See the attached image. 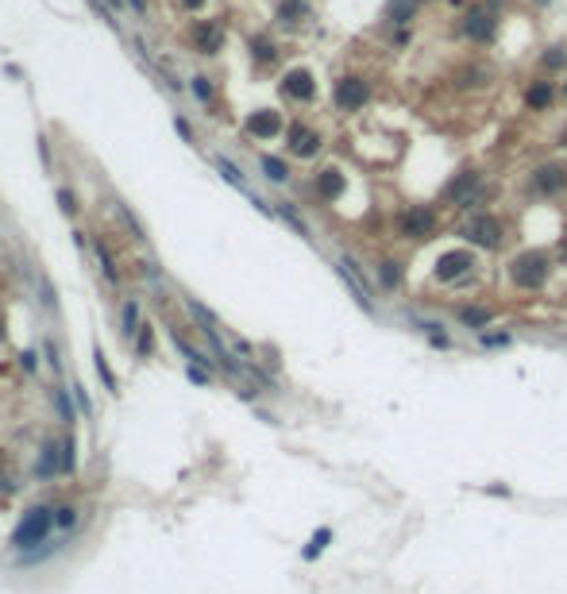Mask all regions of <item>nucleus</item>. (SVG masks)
Segmentation results:
<instances>
[{"instance_id": "nucleus-38", "label": "nucleus", "mask_w": 567, "mask_h": 594, "mask_svg": "<svg viewBox=\"0 0 567 594\" xmlns=\"http://www.w3.org/2000/svg\"><path fill=\"white\" fill-rule=\"evenodd\" d=\"M483 343H490V347H498V343H502V347H506L509 336H506V332H502V336H498V332H490V336H483Z\"/></svg>"}, {"instance_id": "nucleus-8", "label": "nucleus", "mask_w": 567, "mask_h": 594, "mask_svg": "<svg viewBox=\"0 0 567 594\" xmlns=\"http://www.w3.org/2000/svg\"><path fill=\"white\" fill-rule=\"evenodd\" d=\"M463 35H467L471 42H494V35H498V12H494L490 4L467 8V16H463Z\"/></svg>"}, {"instance_id": "nucleus-21", "label": "nucleus", "mask_w": 567, "mask_h": 594, "mask_svg": "<svg viewBox=\"0 0 567 594\" xmlns=\"http://www.w3.org/2000/svg\"><path fill=\"white\" fill-rule=\"evenodd\" d=\"M259 166H263V174H267V182H278V185L290 182V166H286V159H278V155H263Z\"/></svg>"}, {"instance_id": "nucleus-4", "label": "nucleus", "mask_w": 567, "mask_h": 594, "mask_svg": "<svg viewBox=\"0 0 567 594\" xmlns=\"http://www.w3.org/2000/svg\"><path fill=\"white\" fill-rule=\"evenodd\" d=\"M50 525H54V510H47V506H35L31 513H24V521H20L12 544H16V548H35V544L47 540Z\"/></svg>"}, {"instance_id": "nucleus-16", "label": "nucleus", "mask_w": 567, "mask_h": 594, "mask_svg": "<svg viewBox=\"0 0 567 594\" xmlns=\"http://www.w3.org/2000/svg\"><path fill=\"white\" fill-rule=\"evenodd\" d=\"M552 101H556V89H552V81H544V77H536V81H529L525 89V104L533 112H544L552 109Z\"/></svg>"}, {"instance_id": "nucleus-37", "label": "nucleus", "mask_w": 567, "mask_h": 594, "mask_svg": "<svg viewBox=\"0 0 567 594\" xmlns=\"http://www.w3.org/2000/svg\"><path fill=\"white\" fill-rule=\"evenodd\" d=\"M189 378H193L197 386H209V375H205V370H201L197 363H189Z\"/></svg>"}, {"instance_id": "nucleus-47", "label": "nucleus", "mask_w": 567, "mask_h": 594, "mask_svg": "<svg viewBox=\"0 0 567 594\" xmlns=\"http://www.w3.org/2000/svg\"><path fill=\"white\" fill-rule=\"evenodd\" d=\"M417 4H421V0H417Z\"/></svg>"}, {"instance_id": "nucleus-26", "label": "nucleus", "mask_w": 567, "mask_h": 594, "mask_svg": "<svg viewBox=\"0 0 567 594\" xmlns=\"http://www.w3.org/2000/svg\"><path fill=\"white\" fill-rule=\"evenodd\" d=\"M274 212H278V217H282V220H286V224H290V228H293V232H297V235H305V240H309V224H305V220H301V212L293 209V205H286V201H282V205H278Z\"/></svg>"}, {"instance_id": "nucleus-17", "label": "nucleus", "mask_w": 567, "mask_h": 594, "mask_svg": "<svg viewBox=\"0 0 567 594\" xmlns=\"http://www.w3.org/2000/svg\"><path fill=\"white\" fill-rule=\"evenodd\" d=\"M413 16H417V0H390V4H386V19H390L394 27H409Z\"/></svg>"}, {"instance_id": "nucleus-23", "label": "nucleus", "mask_w": 567, "mask_h": 594, "mask_svg": "<svg viewBox=\"0 0 567 594\" xmlns=\"http://www.w3.org/2000/svg\"><path fill=\"white\" fill-rule=\"evenodd\" d=\"M378 286H382V290H398V286H401V263L398 259H382V263H378Z\"/></svg>"}, {"instance_id": "nucleus-36", "label": "nucleus", "mask_w": 567, "mask_h": 594, "mask_svg": "<svg viewBox=\"0 0 567 594\" xmlns=\"http://www.w3.org/2000/svg\"><path fill=\"white\" fill-rule=\"evenodd\" d=\"M54 398H59V409H62V421H74V409H70V402H66V390H54Z\"/></svg>"}, {"instance_id": "nucleus-33", "label": "nucleus", "mask_w": 567, "mask_h": 594, "mask_svg": "<svg viewBox=\"0 0 567 594\" xmlns=\"http://www.w3.org/2000/svg\"><path fill=\"white\" fill-rule=\"evenodd\" d=\"M62 471H74V436L62 440Z\"/></svg>"}, {"instance_id": "nucleus-27", "label": "nucleus", "mask_w": 567, "mask_h": 594, "mask_svg": "<svg viewBox=\"0 0 567 594\" xmlns=\"http://www.w3.org/2000/svg\"><path fill=\"white\" fill-rule=\"evenodd\" d=\"M93 255H97V263H100V274L109 278V282H120V270L112 267V255H109V247H104V243H93Z\"/></svg>"}, {"instance_id": "nucleus-6", "label": "nucleus", "mask_w": 567, "mask_h": 594, "mask_svg": "<svg viewBox=\"0 0 567 594\" xmlns=\"http://www.w3.org/2000/svg\"><path fill=\"white\" fill-rule=\"evenodd\" d=\"M336 274H340V282L348 286V293L351 297H355V305L363 313H375V297H371V282L367 278H363V270L355 267V259H348V255H343V259H336Z\"/></svg>"}, {"instance_id": "nucleus-30", "label": "nucleus", "mask_w": 567, "mask_h": 594, "mask_svg": "<svg viewBox=\"0 0 567 594\" xmlns=\"http://www.w3.org/2000/svg\"><path fill=\"white\" fill-rule=\"evenodd\" d=\"M193 97H197L201 104H209V101H212V81H209L205 74H197V77H193Z\"/></svg>"}, {"instance_id": "nucleus-28", "label": "nucleus", "mask_w": 567, "mask_h": 594, "mask_svg": "<svg viewBox=\"0 0 567 594\" xmlns=\"http://www.w3.org/2000/svg\"><path fill=\"white\" fill-rule=\"evenodd\" d=\"M328 540H332V529H317V533H313V540L305 544V552H301V556H305V560H317V556L328 548Z\"/></svg>"}, {"instance_id": "nucleus-3", "label": "nucleus", "mask_w": 567, "mask_h": 594, "mask_svg": "<svg viewBox=\"0 0 567 594\" xmlns=\"http://www.w3.org/2000/svg\"><path fill=\"white\" fill-rule=\"evenodd\" d=\"M463 240H467L471 247H483V251H498L502 240H506V224H502L498 217H490V212H475V217H467V224H463Z\"/></svg>"}, {"instance_id": "nucleus-42", "label": "nucleus", "mask_w": 567, "mask_h": 594, "mask_svg": "<svg viewBox=\"0 0 567 594\" xmlns=\"http://www.w3.org/2000/svg\"><path fill=\"white\" fill-rule=\"evenodd\" d=\"M20 363H24V370H35V355H31V352L20 355Z\"/></svg>"}, {"instance_id": "nucleus-22", "label": "nucleus", "mask_w": 567, "mask_h": 594, "mask_svg": "<svg viewBox=\"0 0 567 594\" xmlns=\"http://www.w3.org/2000/svg\"><path fill=\"white\" fill-rule=\"evenodd\" d=\"M301 19H309V4L305 0H282L278 4V24H301Z\"/></svg>"}, {"instance_id": "nucleus-7", "label": "nucleus", "mask_w": 567, "mask_h": 594, "mask_svg": "<svg viewBox=\"0 0 567 594\" xmlns=\"http://www.w3.org/2000/svg\"><path fill=\"white\" fill-rule=\"evenodd\" d=\"M471 270H475V251H467V247H451V251H444L440 259H436L433 278L436 282H459V278H467Z\"/></svg>"}, {"instance_id": "nucleus-14", "label": "nucleus", "mask_w": 567, "mask_h": 594, "mask_svg": "<svg viewBox=\"0 0 567 594\" xmlns=\"http://www.w3.org/2000/svg\"><path fill=\"white\" fill-rule=\"evenodd\" d=\"M247 135H255V139H274V135H282L286 132V124H282V112H274V109H259V112H251L247 116Z\"/></svg>"}, {"instance_id": "nucleus-13", "label": "nucleus", "mask_w": 567, "mask_h": 594, "mask_svg": "<svg viewBox=\"0 0 567 594\" xmlns=\"http://www.w3.org/2000/svg\"><path fill=\"white\" fill-rule=\"evenodd\" d=\"M189 42L197 54H217L220 47H224V27H220V19H197V24L189 27Z\"/></svg>"}, {"instance_id": "nucleus-2", "label": "nucleus", "mask_w": 567, "mask_h": 594, "mask_svg": "<svg viewBox=\"0 0 567 594\" xmlns=\"http://www.w3.org/2000/svg\"><path fill=\"white\" fill-rule=\"evenodd\" d=\"M440 232V217H436L428 205H409V209L398 212V235L413 243H425Z\"/></svg>"}, {"instance_id": "nucleus-32", "label": "nucleus", "mask_w": 567, "mask_h": 594, "mask_svg": "<svg viewBox=\"0 0 567 594\" xmlns=\"http://www.w3.org/2000/svg\"><path fill=\"white\" fill-rule=\"evenodd\" d=\"M74 521H77L74 506H59V510H54V525H59V529H74Z\"/></svg>"}, {"instance_id": "nucleus-44", "label": "nucleus", "mask_w": 567, "mask_h": 594, "mask_svg": "<svg viewBox=\"0 0 567 594\" xmlns=\"http://www.w3.org/2000/svg\"><path fill=\"white\" fill-rule=\"evenodd\" d=\"M559 147H567V127H564V132H559Z\"/></svg>"}, {"instance_id": "nucleus-1", "label": "nucleus", "mask_w": 567, "mask_h": 594, "mask_svg": "<svg viewBox=\"0 0 567 594\" xmlns=\"http://www.w3.org/2000/svg\"><path fill=\"white\" fill-rule=\"evenodd\" d=\"M548 274H552V263L544 251H521L518 259L509 263V278H513L518 290H541L548 282Z\"/></svg>"}, {"instance_id": "nucleus-46", "label": "nucleus", "mask_w": 567, "mask_h": 594, "mask_svg": "<svg viewBox=\"0 0 567 594\" xmlns=\"http://www.w3.org/2000/svg\"><path fill=\"white\" fill-rule=\"evenodd\" d=\"M564 97H567V81H564Z\"/></svg>"}, {"instance_id": "nucleus-41", "label": "nucleus", "mask_w": 567, "mask_h": 594, "mask_svg": "<svg viewBox=\"0 0 567 594\" xmlns=\"http://www.w3.org/2000/svg\"><path fill=\"white\" fill-rule=\"evenodd\" d=\"M174 127H178V132H182V135H185V139H193V132H189V124H185V120H182V116H178V120H174Z\"/></svg>"}, {"instance_id": "nucleus-29", "label": "nucleus", "mask_w": 567, "mask_h": 594, "mask_svg": "<svg viewBox=\"0 0 567 594\" xmlns=\"http://www.w3.org/2000/svg\"><path fill=\"white\" fill-rule=\"evenodd\" d=\"M150 347H155V328H150L147 320H143L139 332H135V355H139V359H147Z\"/></svg>"}, {"instance_id": "nucleus-15", "label": "nucleus", "mask_w": 567, "mask_h": 594, "mask_svg": "<svg viewBox=\"0 0 567 594\" xmlns=\"http://www.w3.org/2000/svg\"><path fill=\"white\" fill-rule=\"evenodd\" d=\"M313 189H317V197L320 201H340L343 197V189H348V178H343V170H336V166H325L317 178H313Z\"/></svg>"}, {"instance_id": "nucleus-20", "label": "nucleus", "mask_w": 567, "mask_h": 594, "mask_svg": "<svg viewBox=\"0 0 567 594\" xmlns=\"http://www.w3.org/2000/svg\"><path fill=\"white\" fill-rule=\"evenodd\" d=\"M490 320H494V313L483 309V305H467V309H459V325L471 328V332H483Z\"/></svg>"}, {"instance_id": "nucleus-24", "label": "nucleus", "mask_w": 567, "mask_h": 594, "mask_svg": "<svg viewBox=\"0 0 567 594\" xmlns=\"http://www.w3.org/2000/svg\"><path fill=\"white\" fill-rule=\"evenodd\" d=\"M120 325H124V328H120L124 336H135V332H139L143 320H139V305H135V302H124V305H120Z\"/></svg>"}, {"instance_id": "nucleus-34", "label": "nucleus", "mask_w": 567, "mask_h": 594, "mask_svg": "<svg viewBox=\"0 0 567 594\" xmlns=\"http://www.w3.org/2000/svg\"><path fill=\"white\" fill-rule=\"evenodd\" d=\"M97 370H100V378H104V386H109V390L116 393V378L109 375V363H104V355H100V352H97Z\"/></svg>"}, {"instance_id": "nucleus-11", "label": "nucleus", "mask_w": 567, "mask_h": 594, "mask_svg": "<svg viewBox=\"0 0 567 594\" xmlns=\"http://www.w3.org/2000/svg\"><path fill=\"white\" fill-rule=\"evenodd\" d=\"M286 147H290L293 159H317L320 147H325V139H320V132H313L309 124H290L286 127Z\"/></svg>"}, {"instance_id": "nucleus-18", "label": "nucleus", "mask_w": 567, "mask_h": 594, "mask_svg": "<svg viewBox=\"0 0 567 594\" xmlns=\"http://www.w3.org/2000/svg\"><path fill=\"white\" fill-rule=\"evenodd\" d=\"M251 58L259 62V66H270V62L278 58V47H274V39L270 35H251Z\"/></svg>"}, {"instance_id": "nucleus-9", "label": "nucleus", "mask_w": 567, "mask_h": 594, "mask_svg": "<svg viewBox=\"0 0 567 594\" xmlns=\"http://www.w3.org/2000/svg\"><path fill=\"white\" fill-rule=\"evenodd\" d=\"M483 185V174H479V166H463L456 178H451L448 185H444V201L448 205H459V209H471V197H475V189Z\"/></svg>"}, {"instance_id": "nucleus-19", "label": "nucleus", "mask_w": 567, "mask_h": 594, "mask_svg": "<svg viewBox=\"0 0 567 594\" xmlns=\"http://www.w3.org/2000/svg\"><path fill=\"white\" fill-rule=\"evenodd\" d=\"M490 81V70L486 66H459L456 70V85L459 89H483Z\"/></svg>"}, {"instance_id": "nucleus-35", "label": "nucleus", "mask_w": 567, "mask_h": 594, "mask_svg": "<svg viewBox=\"0 0 567 594\" xmlns=\"http://www.w3.org/2000/svg\"><path fill=\"white\" fill-rule=\"evenodd\" d=\"M74 398H77V409H81L85 417H89V413H93V405H89V398H85V386H74Z\"/></svg>"}, {"instance_id": "nucleus-31", "label": "nucleus", "mask_w": 567, "mask_h": 594, "mask_svg": "<svg viewBox=\"0 0 567 594\" xmlns=\"http://www.w3.org/2000/svg\"><path fill=\"white\" fill-rule=\"evenodd\" d=\"M59 205H62V212H70V217L77 212V193L70 189V185H59Z\"/></svg>"}, {"instance_id": "nucleus-40", "label": "nucleus", "mask_w": 567, "mask_h": 594, "mask_svg": "<svg viewBox=\"0 0 567 594\" xmlns=\"http://www.w3.org/2000/svg\"><path fill=\"white\" fill-rule=\"evenodd\" d=\"M182 8H189V12H197V8H205V0H178Z\"/></svg>"}, {"instance_id": "nucleus-43", "label": "nucleus", "mask_w": 567, "mask_h": 594, "mask_svg": "<svg viewBox=\"0 0 567 594\" xmlns=\"http://www.w3.org/2000/svg\"><path fill=\"white\" fill-rule=\"evenodd\" d=\"M132 8L135 12H147V0H132Z\"/></svg>"}, {"instance_id": "nucleus-10", "label": "nucleus", "mask_w": 567, "mask_h": 594, "mask_svg": "<svg viewBox=\"0 0 567 594\" xmlns=\"http://www.w3.org/2000/svg\"><path fill=\"white\" fill-rule=\"evenodd\" d=\"M278 89H282V97H290V101L297 104H309L317 101V77L309 74L305 66H293L282 74V81H278Z\"/></svg>"}, {"instance_id": "nucleus-12", "label": "nucleus", "mask_w": 567, "mask_h": 594, "mask_svg": "<svg viewBox=\"0 0 567 594\" xmlns=\"http://www.w3.org/2000/svg\"><path fill=\"white\" fill-rule=\"evenodd\" d=\"M529 185H533V193H541V197H556V193H564V185H567V166L564 162H544V166L533 170Z\"/></svg>"}, {"instance_id": "nucleus-5", "label": "nucleus", "mask_w": 567, "mask_h": 594, "mask_svg": "<svg viewBox=\"0 0 567 594\" xmlns=\"http://www.w3.org/2000/svg\"><path fill=\"white\" fill-rule=\"evenodd\" d=\"M367 101H371V85H367V77L348 74V77H340V81L332 85V104H336L340 112H359V109H367Z\"/></svg>"}, {"instance_id": "nucleus-45", "label": "nucleus", "mask_w": 567, "mask_h": 594, "mask_svg": "<svg viewBox=\"0 0 567 594\" xmlns=\"http://www.w3.org/2000/svg\"><path fill=\"white\" fill-rule=\"evenodd\" d=\"M559 251H564V263H567V240H564V247H559Z\"/></svg>"}, {"instance_id": "nucleus-39", "label": "nucleus", "mask_w": 567, "mask_h": 594, "mask_svg": "<svg viewBox=\"0 0 567 594\" xmlns=\"http://www.w3.org/2000/svg\"><path fill=\"white\" fill-rule=\"evenodd\" d=\"M409 39H413V31H409V27H401V31L398 35H394V47H405V42Z\"/></svg>"}, {"instance_id": "nucleus-25", "label": "nucleus", "mask_w": 567, "mask_h": 594, "mask_svg": "<svg viewBox=\"0 0 567 594\" xmlns=\"http://www.w3.org/2000/svg\"><path fill=\"white\" fill-rule=\"evenodd\" d=\"M541 66L548 70V74L564 70V66H567V47H559V42H556V47H548V51L541 54Z\"/></svg>"}]
</instances>
